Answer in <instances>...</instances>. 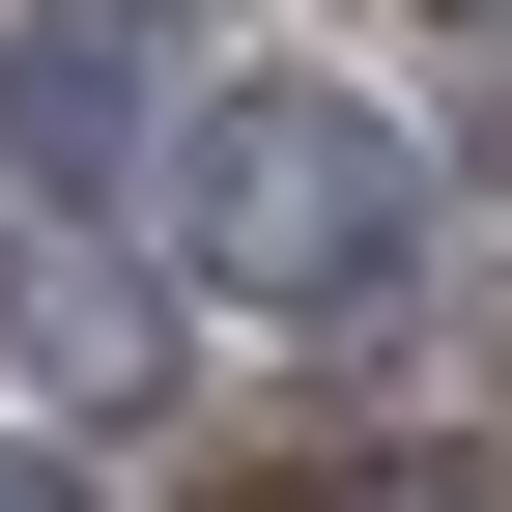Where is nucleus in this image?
Listing matches in <instances>:
<instances>
[{
  "mask_svg": "<svg viewBox=\"0 0 512 512\" xmlns=\"http://www.w3.org/2000/svg\"><path fill=\"white\" fill-rule=\"evenodd\" d=\"M285 512H512V456H342V484H285Z\"/></svg>",
  "mask_w": 512,
  "mask_h": 512,
  "instance_id": "nucleus-3",
  "label": "nucleus"
},
{
  "mask_svg": "<svg viewBox=\"0 0 512 512\" xmlns=\"http://www.w3.org/2000/svg\"><path fill=\"white\" fill-rule=\"evenodd\" d=\"M171 200H200V285L228 313H370L399 285V143H370L342 86H228L200 143H171Z\"/></svg>",
  "mask_w": 512,
  "mask_h": 512,
  "instance_id": "nucleus-1",
  "label": "nucleus"
},
{
  "mask_svg": "<svg viewBox=\"0 0 512 512\" xmlns=\"http://www.w3.org/2000/svg\"><path fill=\"white\" fill-rule=\"evenodd\" d=\"M456 29H512V0H456Z\"/></svg>",
  "mask_w": 512,
  "mask_h": 512,
  "instance_id": "nucleus-5",
  "label": "nucleus"
},
{
  "mask_svg": "<svg viewBox=\"0 0 512 512\" xmlns=\"http://www.w3.org/2000/svg\"><path fill=\"white\" fill-rule=\"evenodd\" d=\"M0 512H57V456H0Z\"/></svg>",
  "mask_w": 512,
  "mask_h": 512,
  "instance_id": "nucleus-4",
  "label": "nucleus"
},
{
  "mask_svg": "<svg viewBox=\"0 0 512 512\" xmlns=\"http://www.w3.org/2000/svg\"><path fill=\"white\" fill-rule=\"evenodd\" d=\"M0 143L86 171V143H114V29H0Z\"/></svg>",
  "mask_w": 512,
  "mask_h": 512,
  "instance_id": "nucleus-2",
  "label": "nucleus"
}]
</instances>
